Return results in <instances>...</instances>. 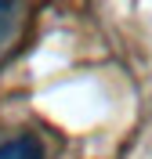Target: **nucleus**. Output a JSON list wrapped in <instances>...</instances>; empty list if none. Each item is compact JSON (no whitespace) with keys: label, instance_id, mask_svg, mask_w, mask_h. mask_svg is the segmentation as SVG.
I'll return each instance as SVG.
<instances>
[{"label":"nucleus","instance_id":"nucleus-1","mask_svg":"<svg viewBox=\"0 0 152 159\" xmlns=\"http://www.w3.org/2000/svg\"><path fill=\"white\" fill-rule=\"evenodd\" d=\"M0 159H44V145L33 134H18L0 141Z\"/></svg>","mask_w":152,"mask_h":159},{"label":"nucleus","instance_id":"nucleus-2","mask_svg":"<svg viewBox=\"0 0 152 159\" xmlns=\"http://www.w3.org/2000/svg\"><path fill=\"white\" fill-rule=\"evenodd\" d=\"M7 15H11V4H0V29L7 25Z\"/></svg>","mask_w":152,"mask_h":159}]
</instances>
